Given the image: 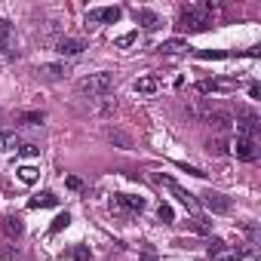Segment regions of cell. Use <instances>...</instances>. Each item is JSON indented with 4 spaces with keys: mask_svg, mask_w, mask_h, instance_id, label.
<instances>
[{
    "mask_svg": "<svg viewBox=\"0 0 261 261\" xmlns=\"http://www.w3.org/2000/svg\"><path fill=\"white\" fill-rule=\"evenodd\" d=\"M218 16V4H212V0H203V4H188L181 7V16H178V31L191 34V31H206L212 25V19Z\"/></svg>",
    "mask_w": 261,
    "mask_h": 261,
    "instance_id": "cell-1",
    "label": "cell"
},
{
    "mask_svg": "<svg viewBox=\"0 0 261 261\" xmlns=\"http://www.w3.org/2000/svg\"><path fill=\"white\" fill-rule=\"evenodd\" d=\"M114 89V74L111 71H98V74H86L83 80H77V92L89 95V98H105Z\"/></svg>",
    "mask_w": 261,
    "mask_h": 261,
    "instance_id": "cell-2",
    "label": "cell"
},
{
    "mask_svg": "<svg viewBox=\"0 0 261 261\" xmlns=\"http://www.w3.org/2000/svg\"><path fill=\"white\" fill-rule=\"evenodd\" d=\"M154 185L166 188V191H169V194H172V197H175V200H178V203H181L188 212H191V215H197V212H200V203H197V197H194L191 191H185V188H181L175 178H169V175H154Z\"/></svg>",
    "mask_w": 261,
    "mask_h": 261,
    "instance_id": "cell-3",
    "label": "cell"
},
{
    "mask_svg": "<svg viewBox=\"0 0 261 261\" xmlns=\"http://www.w3.org/2000/svg\"><path fill=\"white\" fill-rule=\"evenodd\" d=\"M230 151H233L237 160H243V163H255L258 154H261L258 139H243V136H237V142H230Z\"/></svg>",
    "mask_w": 261,
    "mask_h": 261,
    "instance_id": "cell-4",
    "label": "cell"
},
{
    "mask_svg": "<svg viewBox=\"0 0 261 261\" xmlns=\"http://www.w3.org/2000/svg\"><path fill=\"white\" fill-rule=\"evenodd\" d=\"M233 126H237V136H243V139H255V133H258V114H255V111L240 108V111H237Z\"/></svg>",
    "mask_w": 261,
    "mask_h": 261,
    "instance_id": "cell-5",
    "label": "cell"
},
{
    "mask_svg": "<svg viewBox=\"0 0 261 261\" xmlns=\"http://www.w3.org/2000/svg\"><path fill=\"white\" fill-rule=\"evenodd\" d=\"M120 16H123L120 7H95L86 13V25H114L120 22Z\"/></svg>",
    "mask_w": 261,
    "mask_h": 261,
    "instance_id": "cell-6",
    "label": "cell"
},
{
    "mask_svg": "<svg viewBox=\"0 0 261 261\" xmlns=\"http://www.w3.org/2000/svg\"><path fill=\"white\" fill-rule=\"evenodd\" d=\"M197 203L206 206V209L215 212V215H227V212H230V197H224V194H218V191H206Z\"/></svg>",
    "mask_w": 261,
    "mask_h": 261,
    "instance_id": "cell-7",
    "label": "cell"
},
{
    "mask_svg": "<svg viewBox=\"0 0 261 261\" xmlns=\"http://www.w3.org/2000/svg\"><path fill=\"white\" fill-rule=\"evenodd\" d=\"M206 123H209V129H212L215 136H227L230 129H233V117H230V114H224V111L209 114V117H206Z\"/></svg>",
    "mask_w": 261,
    "mask_h": 261,
    "instance_id": "cell-8",
    "label": "cell"
},
{
    "mask_svg": "<svg viewBox=\"0 0 261 261\" xmlns=\"http://www.w3.org/2000/svg\"><path fill=\"white\" fill-rule=\"evenodd\" d=\"M83 49H86V43H83L80 37H59V40H56V53H59V56L74 59V56H80Z\"/></svg>",
    "mask_w": 261,
    "mask_h": 261,
    "instance_id": "cell-9",
    "label": "cell"
},
{
    "mask_svg": "<svg viewBox=\"0 0 261 261\" xmlns=\"http://www.w3.org/2000/svg\"><path fill=\"white\" fill-rule=\"evenodd\" d=\"M105 139H108L111 145H117L120 151H129V148H133V136H126L123 129H117V126H108V129H105Z\"/></svg>",
    "mask_w": 261,
    "mask_h": 261,
    "instance_id": "cell-10",
    "label": "cell"
},
{
    "mask_svg": "<svg viewBox=\"0 0 261 261\" xmlns=\"http://www.w3.org/2000/svg\"><path fill=\"white\" fill-rule=\"evenodd\" d=\"M133 16H136V22H139L145 31H157V28L163 25V22H160V16H157V13H151V10H139V7H136V10H133Z\"/></svg>",
    "mask_w": 261,
    "mask_h": 261,
    "instance_id": "cell-11",
    "label": "cell"
},
{
    "mask_svg": "<svg viewBox=\"0 0 261 261\" xmlns=\"http://www.w3.org/2000/svg\"><path fill=\"white\" fill-rule=\"evenodd\" d=\"M133 89H136L139 95H154V92L160 89V77H154V74H145V77H139V80L133 83Z\"/></svg>",
    "mask_w": 261,
    "mask_h": 261,
    "instance_id": "cell-12",
    "label": "cell"
},
{
    "mask_svg": "<svg viewBox=\"0 0 261 261\" xmlns=\"http://www.w3.org/2000/svg\"><path fill=\"white\" fill-rule=\"evenodd\" d=\"M37 74H43L46 80H65L71 71H68V65L65 62H56V65H40V71Z\"/></svg>",
    "mask_w": 261,
    "mask_h": 261,
    "instance_id": "cell-13",
    "label": "cell"
},
{
    "mask_svg": "<svg viewBox=\"0 0 261 261\" xmlns=\"http://www.w3.org/2000/svg\"><path fill=\"white\" fill-rule=\"evenodd\" d=\"M206 151H209L212 157H224V154H230V139H227V136H215V139H209Z\"/></svg>",
    "mask_w": 261,
    "mask_h": 261,
    "instance_id": "cell-14",
    "label": "cell"
},
{
    "mask_svg": "<svg viewBox=\"0 0 261 261\" xmlns=\"http://www.w3.org/2000/svg\"><path fill=\"white\" fill-rule=\"evenodd\" d=\"M157 49H160L163 56H178V53H188V49H191V43H188V40H163Z\"/></svg>",
    "mask_w": 261,
    "mask_h": 261,
    "instance_id": "cell-15",
    "label": "cell"
},
{
    "mask_svg": "<svg viewBox=\"0 0 261 261\" xmlns=\"http://www.w3.org/2000/svg\"><path fill=\"white\" fill-rule=\"evenodd\" d=\"M31 209H49V206H59V197L53 194V191H43V194H37V197H31V203H28Z\"/></svg>",
    "mask_w": 261,
    "mask_h": 261,
    "instance_id": "cell-16",
    "label": "cell"
},
{
    "mask_svg": "<svg viewBox=\"0 0 261 261\" xmlns=\"http://www.w3.org/2000/svg\"><path fill=\"white\" fill-rule=\"evenodd\" d=\"M4 230H7V237H16V240H19V237L25 233V224H22V218H19V215H13V212H10V215L4 218Z\"/></svg>",
    "mask_w": 261,
    "mask_h": 261,
    "instance_id": "cell-17",
    "label": "cell"
},
{
    "mask_svg": "<svg viewBox=\"0 0 261 261\" xmlns=\"http://www.w3.org/2000/svg\"><path fill=\"white\" fill-rule=\"evenodd\" d=\"M117 197H120L126 212H142L145 209V197H133V194H117Z\"/></svg>",
    "mask_w": 261,
    "mask_h": 261,
    "instance_id": "cell-18",
    "label": "cell"
},
{
    "mask_svg": "<svg viewBox=\"0 0 261 261\" xmlns=\"http://www.w3.org/2000/svg\"><path fill=\"white\" fill-rule=\"evenodd\" d=\"M16 172H19V178H22L25 185H34V181H37V175H40V169H37V166H31V163H25V166H19Z\"/></svg>",
    "mask_w": 261,
    "mask_h": 261,
    "instance_id": "cell-19",
    "label": "cell"
},
{
    "mask_svg": "<svg viewBox=\"0 0 261 261\" xmlns=\"http://www.w3.org/2000/svg\"><path fill=\"white\" fill-rule=\"evenodd\" d=\"M16 148H19L16 133H0V151H16Z\"/></svg>",
    "mask_w": 261,
    "mask_h": 261,
    "instance_id": "cell-20",
    "label": "cell"
},
{
    "mask_svg": "<svg viewBox=\"0 0 261 261\" xmlns=\"http://www.w3.org/2000/svg\"><path fill=\"white\" fill-rule=\"evenodd\" d=\"M71 224V215L68 212H59L56 218H53V224H49V233H59V230H65Z\"/></svg>",
    "mask_w": 261,
    "mask_h": 261,
    "instance_id": "cell-21",
    "label": "cell"
},
{
    "mask_svg": "<svg viewBox=\"0 0 261 261\" xmlns=\"http://www.w3.org/2000/svg\"><path fill=\"white\" fill-rule=\"evenodd\" d=\"M136 40H139V31H129V34L117 37V40H114V46H117V49H126V46H133Z\"/></svg>",
    "mask_w": 261,
    "mask_h": 261,
    "instance_id": "cell-22",
    "label": "cell"
},
{
    "mask_svg": "<svg viewBox=\"0 0 261 261\" xmlns=\"http://www.w3.org/2000/svg\"><path fill=\"white\" fill-rule=\"evenodd\" d=\"M114 111H117V101L105 95V98H101V105H98V117H111Z\"/></svg>",
    "mask_w": 261,
    "mask_h": 261,
    "instance_id": "cell-23",
    "label": "cell"
},
{
    "mask_svg": "<svg viewBox=\"0 0 261 261\" xmlns=\"http://www.w3.org/2000/svg\"><path fill=\"white\" fill-rule=\"evenodd\" d=\"M206 252H209V258H218V255L224 252V240L212 237V240H209V246H206Z\"/></svg>",
    "mask_w": 261,
    "mask_h": 261,
    "instance_id": "cell-24",
    "label": "cell"
},
{
    "mask_svg": "<svg viewBox=\"0 0 261 261\" xmlns=\"http://www.w3.org/2000/svg\"><path fill=\"white\" fill-rule=\"evenodd\" d=\"M157 218H160L163 224H169V221H172V206H169V203H160V206H157Z\"/></svg>",
    "mask_w": 261,
    "mask_h": 261,
    "instance_id": "cell-25",
    "label": "cell"
},
{
    "mask_svg": "<svg viewBox=\"0 0 261 261\" xmlns=\"http://www.w3.org/2000/svg\"><path fill=\"white\" fill-rule=\"evenodd\" d=\"M16 53H13V43H10V37H0V59H13Z\"/></svg>",
    "mask_w": 261,
    "mask_h": 261,
    "instance_id": "cell-26",
    "label": "cell"
},
{
    "mask_svg": "<svg viewBox=\"0 0 261 261\" xmlns=\"http://www.w3.org/2000/svg\"><path fill=\"white\" fill-rule=\"evenodd\" d=\"M108 206H111V212H114V215H120V218H126V215H129V212L123 209V203H120V197H117V194H114V200H111Z\"/></svg>",
    "mask_w": 261,
    "mask_h": 261,
    "instance_id": "cell-27",
    "label": "cell"
},
{
    "mask_svg": "<svg viewBox=\"0 0 261 261\" xmlns=\"http://www.w3.org/2000/svg\"><path fill=\"white\" fill-rule=\"evenodd\" d=\"M191 227H194L197 233H209V224H206V218H200V215L191 218Z\"/></svg>",
    "mask_w": 261,
    "mask_h": 261,
    "instance_id": "cell-28",
    "label": "cell"
},
{
    "mask_svg": "<svg viewBox=\"0 0 261 261\" xmlns=\"http://www.w3.org/2000/svg\"><path fill=\"white\" fill-rule=\"evenodd\" d=\"M16 151H19L22 157H37V154H40V148H37V145H19Z\"/></svg>",
    "mask_w": 261,
    "mask_h": 261,
    "instance_id": "cell-29",
    "label": "cell"
},
{
    "mask_svg": "<svg viewBox=\"0 0 261 261\" xmlns=\"http://www.w3.org/2000/svg\"><path fill=\"white\" fill-rule=\"evenodd\" d=\"M215 89H218L215 80H200V83H197V92H215Z\"/></svg>",
    "mask_w": 261,
    "mask_h": 261,
    "instance_id": "cell-30",
    "label": "cell"
},
{
    "mask_svg": "<svg viewBox=\"0 0 261 261\" xmlns=\"http://www.w3.org/2000/svg\"><path fill=\"white\" fill-rule=\"evenodd\" d=\"M71 258H77V261H86V258H89V249H86V246H77V249L71 252Z\"/></svg>",
    "mask_w": 261,
    "mask_h": 261,
    "instance_id": "cell-31",
    "label": "cell"
},
{
    "mask_svg": "<svg viewBox=\"0 0 261 261\" xmlns=\"http://www.w3.org/2000/svg\"><path fill=\"white\" fill-rule=\"evenodd\" d=\"M240 258H243L240 252H221V255H218L215 261H240Z\"/></svg>",
    "mask_w": 261,
    "mask_h": 261,
    "instance_id": "cell-32",
    "label": "cell"
},
{
    "mask_svg": "<svg viewBox=\"0 0 261 261\" xmlns=\"http://www.w3.org/2000/svg\"><path fill=\"white\" fill-rule=\"evenodd\" d=\"M142 261H157V252H154L151 246H145V249H142Z\"/></svg>",
    "mask_w": 261,
    "mask_h": 261,
    "instance_id": "cell-33",
    "label": "cell"
},
{
    "mask_svg": "<svg viewBox=\"0 0 261 261\" xmlns=\"http://www.w3.org/2000/svg\"><path fill=\"white\" fill-rule=\"evenodd\" d=\"M68 188H71V191H80V188H83V181H80L77 175H68Z\"/></svg>",
    "mask_w": 261,
    "mask_h": 261,
    "instance_id": "cell-34",
    "label": "cell"
},
{
    "mask_svg": "<svg viewBox=\"0 0 261 261\" xmlns=\"http://www.w3.org/2000/svg\"><path fill=\"white\" fill-rule=\"evenodd\" d=\"M25 123H34L37 126V123H43V114H25Z\"/></svg>",
    "mask_w": 261,
    "mask_h": 261,
    "instance_id": "cell-35",
    "label": "cell"
},
{
    "mask_svg": "<svg viewBox=\"0 0 261 261\" xmlns=\"http://www.w3.org/2000/svg\"><path fill=\"white\" fill-rule=\"evenodd\" d=\"M0 37H10V22L0 19Z\"/></svg>",
    "mask_w": 261,
    "mask_h": 261,
    "instance_id": "cell-36",
    "label": "cell"
},
{
    "mask_svg": "<svg viewBox=\"0 0 261 261\" xmlns=\"http://www.w3.org/2000/svg\"><path fill=\"white\" fill-rule=\"evenodd\" d=\"M249 95L258 98V95H261V86H258V83H249Z\"/></svg>",
    "mask_w": 261,
    "mask_h": 261,
    "instance_id": "cell-37",
    "label": "cell"
}]
</instances>
